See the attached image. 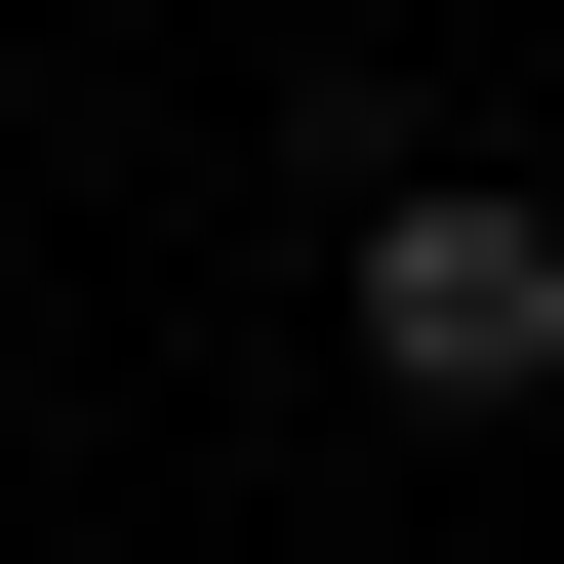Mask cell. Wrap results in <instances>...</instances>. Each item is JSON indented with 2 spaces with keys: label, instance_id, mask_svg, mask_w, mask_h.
<instances>
[{
  "label": "cell",
  "instance_id": "7a4b0ae2",
  "mask_svg": "<svg viewBox=\"0 0 564 564\" xmlns=\"http://www.w3.org/2000/svg\"><path fill=\"white\" fill-rule=\"evenodd\" d=\"M524 564H564V524H524Z\"/></svg>",
  "mask_w": 564,
  "mask_h": 564
},
{
  "label": "cell",
  "instance_id": "6da1fadb",
  "mask_svg": "<svg viewBox=\"0 0 564 564\" xmlns=\"http://www.w3.org/2000/svg\"><path fill=\"white\" fill-rule=\"evenodd\" d=\"M323 323H364V403H444V444H524V403H564V202L403 162L364 242H323Z\"/></svg>",
  "mask_w": 564,
  "mask_h": 564
}]
</instances>
